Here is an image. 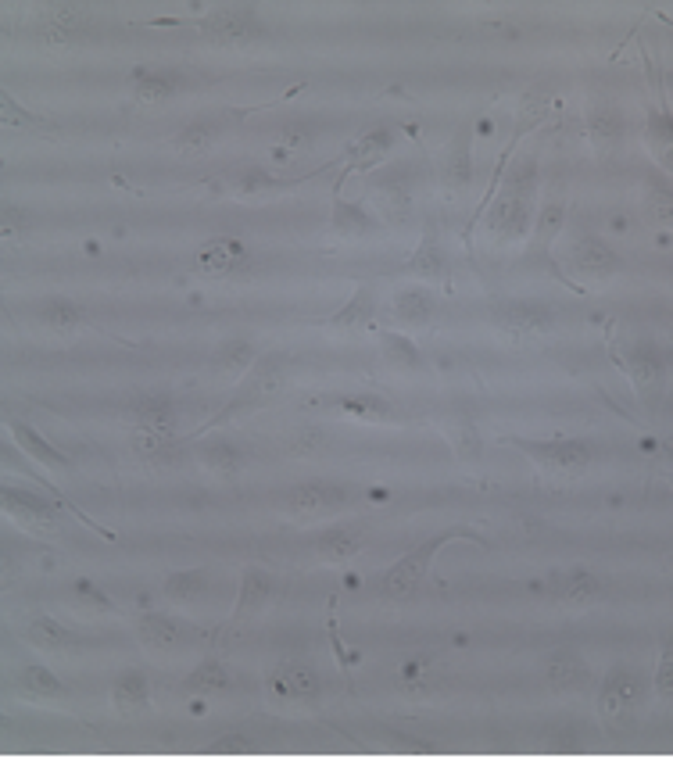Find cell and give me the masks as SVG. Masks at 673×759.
I'll use <instances>...</instances> for the list:
<instances>
[{"label":"cell","instance_id":"cell-1","mask_svg":"<svg viewBox=\"0 0 673 759\" xmlns=\"http://www.w3.org/2000/svg\"><path fill=\"white\" fill-rule=\"evenodd\" d=\"M534 201H537V162H523L505 176L502 194L484 205V230L495 240L527 237L530 222H534Z\"/></svg>","mask_w":673,"mask_h":759},{"label":"cell","instance_id":"cell-2","mask_svg":"<svg viewBox=\"0 0 673 759\" xmlns=\"http://www.w3.org/2000/svg\"><path fill=\"white\" fill-rule=\"evenodd\" d=\"M452 541H473V545H484V538L473 534V530H444V534H434V538H426L423 545H416L405 559H398V563L384 573V580H380V595L391 598V602H405V598H412L419 591V584L426 580V570H430V563H434V555L441 552L444 545H452Z\"/></svg>","mask_w":673,"mask_h":759},{"label":"cell","instance_id":"cell-3","mask_svg":"<svg viewBox=\"0 0 673 759\" xmlns=\"http://www.w3.org/2000/svg\"><path fill=\"white\" fill-rule=\"evenodd\" d=\"M283 387V369H280V362H255V369H251L244 380H240V391L233 394L230 398V405L219 412V416H212L205 423V427L197 430L194 437H201L205 434L208 427H222V423H230V419H237V416H248V412H255V409H262L265 401L273 398L276 391Z\"/></svg>","mask_w":673,"mask_h":759},{"label":"cell","instance_id":"cell-4","mask_svg":"<svg viewBox=\"0 0 673 759\" xmlns=\"http://www.w3.org/2000/svg\"><path fill=\"white\" fill-rule=\"evenodd\" d=\"M509 444L520 448L523 455H530L548 473H584L595 462V448L584 441H573V437H555V441H520V437H509Z\"/></svg>","mask_w":673,"mask_h":759},{"label":"cell","instance_id":"cell-5","mask_svg":"<svg viewBox=\"0 0 673 759\" xmlns=\"http://www.w3.org/2000/svg\"><path fill=\"white\" fill-rule=\"evenodd\" d=\"M641 695H645V684L634 670L627 666H613L609 674H605L602 688H598V713L609 727L613 724H623V720H631V713L641 706Z\"/></svg>","mask_w":673,"mask_h":759},{"label":"cell","instance_id":"cell-6","mask_svg":"<svg viewBox=\"0 0 673 759\" xmlns=\"http://www.w3.org/2000/svg\"><path fill=\"white\" fill-rule=\"evenodd\" d=\"M194 26L208 43H219V47H237V43H251L265 36V26L251 8H215L212 15L197 18Z\"/></svg>","mask_w":673,"mask_h":759},{"label":"cell","instance_id":"cell-7","mask_svg":"<svg viewBox=\"0 0 673 759\" xmlns=\"http://www.w3.org/2000/svg\"><path fill=\"white\" fill-rule=\"evenodd\" d=\"M491 323L509 337H534L555 326V312L537 301H498L491 305Z\"/></svg>","mask_w":673,"mask_h":759},{"label":"cell","instance_id":"cell-8","mask_svg":"<svg viewBox=\"0 0 673 759\" xmlns=\"http://www.w3.org/2000/svg\"><path fill=\"white\" fill-rule=\"evenodd\" d=\"M265 688L276 702H316L319 691H323V681L308 663L287 659V663L273 666V674L265 677Z\"/></svg>","mask_w":673,"mask_h":759},{"label":"cell","instance_id":"cell-9","mask_svg":"<svg viewBox=\"0 0 673 759\" xmlns=\"http://www.w3.org/2000/svg\"><path fill=\"white\" fill-rule=\"evenodd\" d=\"M0 505L8 512L11 520L22 530H33V534H54L58 530V516L40 495L26 491V487H4L0 491Z\"/></svg>","mask_w":673,"mask_h":759},{"label":"cell","instance_id":"cell-10","mask_svg":"<svg viewBox=\"0 0 673 759\" xmlns=\"http://www.w3.org/2000/svg\"><path fill=\"white\" fill-rule=\"evenodd\" d=\"M348 502L337 484H323V480H308V484H298L287 491V512L290 516H301V520H312V516H323V512L341 509Z\"/></svg>","mask_w":673,"mask_h":759},{"label":"cell","instance_id":"cell-11","mask_svg":"<svg viewBox=\"0 0 673 759\" xmlns=\"http://www.w3.org/2000/svg\"><path fill=\"white\" fill-rule=\"evenodd\" d=\"M244 265H248V248H244L240 240H233V237L208 240L205 248L197 251V258H194L197 273L215 276V280H222V276H237Z\"/></svg>","mask_w":673,"mask_h":759},{"label":"cell","instance_id":"cell-12","mask_svg":"<svg viewBox=\"0 0 673 759\" xmlns=\"http://www.w3.org/2000/svg\"><path fill=\"white\" fill-rule=\"evenodd\" d=\"M570 262L584 276H609L620 269V255L598 237H580L570 248Z\"/></svg>","mask_w":673,"mask_h":759},{"label":"cell","instance_id":"cell-13","mask_svg":"<svg viewBox=\"0 0 673 759\" xmlns=\"http://www.w3.org/2000/svg\"><path fill=\"white\" fill-rule=\"evenodd\" d=\"M273 591H276L273 573L262 570V566H248L244 580H240V598H237V609H233V620H248V616H255L262 606H269Z\"/></svg>","mask_w":673,"mask_h":759},{"label":"cell","instance_id":"cell-14","mask_svg":"<svg viewBox=\"0 0 673 759\" xmlns=\"http://www.w3.org/2000/svg\"><path fill=\"white\" fill-rule=\"evenodd\" d=\"M391 144H394L391 129H369L366 137H358L355 144L348 147V165H344L341 180L337 183L348 180L351 172H366V169H373L376 162H384V154L391 151Z\"/></svg>","mask_w":673,"mask_h":759},{"label":"cell","instance_id":"cell-15","mask_svg":"<svg viewBox=\"0 0 673 759\" xmlns=\"http://www.w3.org/2000/svg\"><path fill=\"white\" fill-rule=\"evenodd\" d=\"M137 634L140 641H144L147 649L154 652H172L183 645V634H187V627L176 620V616H165V613H144L137 620Z\"/></svg>","mask_w":673,"mask_h":759},{"label":"cell","instance_id":"cell-16","mask_svg":"<svg viewBox=\"0 0 673 759\" xmlns=\"http://www.w3.org/2000/svg\"><path fill=\"white\" fill-rule=\"evenodd\" d=\"M373 197H376V205H380L384 222H391V226H405V222L412 219V190L401 176H391V180L376 183Z\"/></svg>","mask_w":673,"mask_h":759},{"label":"cell","instance_id":"cell-17","mask_svg":"<svg viewBox=\"0 0 673 759\" xmlns=\"http://www.w3.org/2000/svg\"><path fill=\"white\" fill-rule=\"evenodd\" d=\"M409 273L412 276H423V280H441V276L448 273V255H444L441 240H437L434 219H426L423 244H419V251L409 258Z\"/></svg>","mask_w":673,"mask_h":759},{"label":"cell","instance_id":"cell-18","mask_svg":"<svg viewBox=\"0 0 673 759\" xmlns=\"http://www.w3.org/2000/svg\"><path fill=\"white\" fill-rule=\"evenodd\" d=\"M645 144L666 172H673V115L670 108H652L645 122Z\"/></svg>","mask_w":673,"mask_h":759},{"label":"cell","instance_id":"cell-19","mask_svg":"<svg viewBox=\"0 0 673 759\" xmlns=\"http://www.w3.org/2000/svg\"><path fill=\"white\" fill-rule=\"evenodd\" d=\"M111 706L119 717H137L151 706V684L144 674H122L111 688Z\"/></svg>","mask_w":673,"mask_h":759},{"label":"cell","instance_id":"cell-20","mask_svg":"<svg viewBox=\"0 0 673 759\" xmlns=\"http://www.w3.org/2000/svg\"><path fill=\"white\" fill-rule=\"evenodd\" d=\"M86 22L83 8L76 4H47L40 18V40L43 43H65L79 26Z\"/></svg>","mask_w":673,"mask_h":759},{"label":"cell","instance_id":"cell-21","mask_svg":"<svg viewBox=\"0 0 673 759\" xmlns=\"http://www.w3.org/2000/svg\"><path fill=\"white\" fill-rule=\"evenodd\" d=\"M133 94H137V101L151 104V101H169L172 94H176L179 86H183V76L179 72H158V69H133Z\"/></svg>","mask_w":673,"mask_h":759},{"label":"cell","instance_id":"cell-22","mask_svg":"<svg viewBox=\"0 0 673 759\" xmlns=\"http://www.w3.org/2000/svg\"><path fill=\"white\" fill-rule=\"evenodd\" d=\"M545 677L555 691H570V688H584L588 684V663L577 656V652H555L545 663Z\"/></svg>","mask_w":673,"mask_h":759},{"label":"cell","instance_id":"cell-23","mask_svg":"<svg viewBox=\"0 0 673 759\" xmlns=\"http://www.w3.org/2000/svg\"><path fill=\"white\" fill-rule=\"evenodd\" d=\"M126 416L133 419V427L169 430V434H176V409H172V401H165V398H137V401H129Z\"/></svg>","mask_w":673,"mask_h":759},{"label":"cell","instance_id":"cell-24","mask_svg":"<svg viewBox=\"0 0 673 759\" xmlns=\"http://www.w3.org/2000/svg\"><path fill=\"white\" fill-rule=\"evenodd\" d=\"M8 427H11V434H15V441L22 444V448H26V452L33 455L36 462H40V466H51V470H69V466H72L69 455L58 452V448H54V444L47 441L43 434H36L33 427L18 423V419H11Z\"/></svg>","mask_w":673,"mask_h":759},{"label":"cell","instance_id":"cell-25","mask_svg":"<svg viewBox=\"0 0 673 759\" xmlns=\"http://www.w3.org/2000/svg\"><path fill=\"white\" fill-rule=\"evenodd\" d=\"M434 312H437V301L426 287H401L398 294H394V316H398L401 323L426 326L434 319Z\"/></svg>","mask_w":673,"mask_h":759},{"label":"cell","instance_id":"cell-26","mask_svg":"<svg viewBox=\"0 0 673 759\" xmlns=\"http://www.w3.org/2000/svg\"><path fill=\"white\" fill-rule=\"evenodd\" d=\"M376 226H380V222H376L362 205H351V201L333 197L330 230L337 233V237H366V233H373Z\"/></svg>","mask_w":673,"mask_h":759},{"label":"cell","instance_id":"cell-27","mask_svg":"<svg viewBox=\"0 0 673 759\" xmlns=\"http://www.w3.org/2000/svg\"><path fill=\"white\" fill-rule=\"evenodd\" d=\"M444 183L452 190L473 183V154H469V129H459L455 140L448 144V154H444Z\"/></svg>","mask_w":673,"mask_h":759},{"label":"cell","instance_id":"cell-28","mask_svg":"<svg viewBox=\"0 0 673 759\" xmlns=\"http://www.w3.org/2000/svg\"><path fill=\"white\" fill-rule=\"evenodd\" d=\"M26 638H29V645L47 649V652L76 649V634H72L69 627H61L58 620H51V616H33L29 627H26Z\"/></svg>","mask_w":673,"mask_h":759},{"label":"cell","instance_id":"cell-29","mask_svg":"<svg viewBox=\"0 0 673 759\" xmlns=\"http://www.w3.org/2000/svg\"><path fill=\"white\" fill-rule=\"evenodd\" d=\"M588 137L598 151H609L623 140V115L609 104H598L588 115Z\"/></svg>","mask_w":673,"mask_h":759},{"label":"cell","instance_id":"cell-30","mask_svg":"<svg viewBox=\"0 0 673 759\" xmlns=\"http://www.w3.org/2000/svg\"><path fill=\"white\" fill-rule=\"evenodd\" d=\"M358 548H362V534L348 527H330L316 538V552L323 555L326 563H348L358 555Z\"/></svg>","mask_w":673,"mask_h":759},{"label":"cell","instance_id":"cell-31","mask_svg":"<svg viewBox=\"0 0 673 759\" xmlns=\"http://www.w3.org/2000/svg\"><path fill=\"white\" fill-rule=\"evenodd\" d=\"M162 591L169 602H176V606H190V602H197V598H205L208 573L205 570H176L165 577Z\"/></svg>","mask_w":673,"mask_h":759},{"label":"cell","instance_id":"cell-32","mask_svg":"<svg viewBox=\"0 0 673 759\" xmlns=\"http://www.w3.org/2000/svg\"><path fill=\"white\" fill-rule=\"evenodd\" d=\"M133 452L144 462H169L176 455V434L169 430H147V427H133Z\"/></svg>","mask_w":673,"mask_h":759},{"label":"cell","instance_id":"cell-33","mask_svg":"<svg viewBox=\"0 0 673 759\" xmlns=\"http://www.w3.org/2000/svg\"><path fill=\"white\" fill-rule=\"evenodd\" d=\"M373 312H376L373 290H369V287H355V294H351V298L344 301V305L330 316V326H333V330H348V326H366L369 319H373Z\"/></svg>","mask_w":673,"mask_h":759},{"label":"cell","instance_id":"cell-34","mask_svg":"<svg viewBox=\"0 0 673 759\" xmlns=\"http://www.w3.org/2000/svg\"><path fill=\"white\" fill-rule=\"evenodd\" d=\"M552 591L563 598V602H573V606H580V602H591V598H598V591H602V580H598L591 570H573V573H566V577H555L552 580Z\"/></svg>","mask_w":673,"mask_h":759},{"label":"cell","instance_id":"cell-35","mask_svg":"<svg viewBox=\"0 0 673 759\" xmlns=\"http://www.w3.org/2000/svg\"><path fill=\"white\" fill-rule=\"evenodd\" d=\"M40 323L54 333H76L83 326V308L69 298H47L40 305Z\"/></svg>","mask_w":673,"mask_h":759},{"label":"cell","instance_id":"cell-36","mask_svg":"<svg viewBox=\"0 0 673 759\" xmlns=\"http://www.w3.org/2000/svg\"><path fill=\"white\" fill-rule=\"evenodd\" d=\"M197 455H201V462H205L212 473H219V477H237V473L244 470V462H248V455L240 452L237 444H230V441L205 444Z\"/></svg>","mask_w":673,"mask_h":759},{"label":"cell","instance_id":"cell-37","mask_svg":"<svg viewBox=\"0 0 673 759\" xmlns=\"http://www.w3.org/2000/svg\"><path fill=\"white\" fill-rule=\"evenodd\" d=\"M330 405H337L344 416H355V419H387L391 416V401L376 398V394H337V398H330Z\"/></svg>","mask_w":673,"mask_h":759},{"label":"cell","instance_id":"cell-38","mask_svg":"<svg viewBox=\"0 0 673 759\" xmlns=\"http://www.w3.org/2000/svg\"><path fill=\"white\" fill-rule=\"evenodd\" d=\"M18 688L29 691V695H40V699H61L65 695V684L40 663H26L22 674H18Z\"/></svg>","mask_w":673,"mask_h":759},{"label":"cell","instance_id":"cell-39","mask_svg":"<svg viewBox=\"0 0 673 759\" xmlns=\"http://www.w3.org/2000/svg\"><path fill=\"white\" fill-rule=\"evenodd\" d=\"M627 373H631L638 391H648V387H656L663 380V359L652 348H634L631 359H627Z\"/></svg>","mask_w":673,"mask_h":759},{"label":"cell","instance_id":"cell-40","mask_svg":"<svg viewBox=\"0 0 673 759\" xmlns=\"http://www.w3.org/2000/svg\"><path fill=\"white\" fill-rule=\"evenodd\" d=\"M215 137H219V122L215 119H194L190 126H183V133L176 137V147H179V154L197 158V154H205L208 147H212Z\"/></svg>","mask_w":673,"mask_h":759},{"label":"cell","instance_id":"cell-41","mask_svg":"<svg viewBox=\"0 0 673 759\" xmlns=\"http://www.w3.org/2000/svg\"><path fill=\"white\" fill-rule=\"evenodd\" d=\"M212 366L219 373H230V376H240V373H251L255 369V348L248 341H226L219 351H215Z\"/></svg>","mask_w":673,"mask_h":759},{"label":"cell","instance_id":"cell-42","mask_svg":"<svg viewBox=\"0 0 673 759\" xmlns=\"http://www.w3.org/2000/svg\"><path fill=\"white\" fill-rule=\"evenodd\" d=\"M187 691H205V695H215V691H226L230 688V674H226V666L219 659H205V663L197 666L194 674L183 681Z\"/></svg>","mask_w":673,"mask_h":759},{"label":"cell","instance_id":"cell-43","mask_svg":"<svg viewBox=\"0 0 673 759\" xmlns=\"http://www.w3.org/2000/svg\"><path fill=\"white\" fill-rule=\"evenodd\" d=\"M283 448H287V455L308 459V455H319L326 448V434L319 427H298L283 437Z\"/></svg>","mask_w":673,"mask_h":759},{"label":"cell","instance_id":"cell-44","mask_svg":"<svg viewBox=\"0 0 673 759\" xmlns=\"http://www.w3.org/2000/svg\"><path fill=\"white\" fill-rule=\"evenodd\" d=\"M548 90H530L527 97H523V104H520V111H516V137H512V144L520 140V133L523 129H534L537 122L545 119L548 115Z\"/></svg>","mask_w":673,"mask_h":759},{"label":"cell","instance_id":"cell-45","mask_svg":"<svg viewBox=\"0 0 673 759\" xmlns=\"http://www.w3.org/2000/svg\"><path fill=\"white\" fill-rule=\"evenodd\" d=\"M0 115H4V122H8L11 129H47V122H43L40 115H29L8 90L0 94Z\"/></svg>","mask_w":673,"mask_h":759},{"label":"cell","instance_id":"cell-46","mask_svg":"<svg viewBox=\"0 0 673 759\" xmlns=\"http://www.w3.org/2000/svg\"><path fill=\"white\" fill-rule=\"evenodd\" d=\"M648 215L663 226H673V190L663 187L659 180L648 183Z\"/></svg>","mask_w":673,"mask_h":759},{"label":"cell","instance_id":"cell-47","mask_svg":"<svg viewBox=\"0 0 673 759\" xmlns=\"http://www.w3.org/2000/svg\"><path fill=\"white\" fill-rule=\"evenodd\" d=\"M563 219H566L563 205H545V208H541V215H537V222H534L537 244H548V240H552L555 233L563 230Z\"/></svg>","mask_w":673,"mask_h":759},{"label":"cell","instance_id":"cell-48","mask_svg":"<svg viewBox=\"0 0 673 759\" xmlns=\"http://www.w3.org/2000/svg\"><path fill=\"white\" fill-rule=\"evenodd\" d=\"M480 452H484V444H480V430L473 423H462L459 434H455V455L462 462H477Z\"/></svg>","mask_w":673,"mask_h":759},{"label":"cell","instance_id":"cell-49","mask_svg":"<svg viewBox=\"0 0 673 759\" xmlns=\"http://www.w3.org/2000/svg\"><path fill=\"white\" fill-rule=\"evenodd\" d=\"M312 144V129L301 126V122H290V126L280 129V158L287 151H305Z\"/></svg>","mask_w":673,"mask_h":759},{"label":"cell","instance_id":"cell-50","mask_svg":"<svg viewBox=\"0 0 673 759\" xmlns=\"http://www.w3.org/2000/svg\"><path fill=\"white\" fill-rule=\"evenodd\" d=\"M29 226H33V219H29V212L22 205L4 208V237L8 240H22L29 233Z\"/></svg>","mask_w":673,"mask_h":759},{"label":"cell","instance_id":"cell-51","mask_svg":"<svg viewBox=\"0 0 673 759\" xmlns=\"http://www.w3.org/2000/svg\"><path fill=\"white\" fill-rule=\"evenodd\" d=\"M384 348H391V359H398L401 366H419V351L409 337H398V333H384Z\"/></svg>","mask_w":673,"mask_h":759},{"label":"cell","instance_id":"cell-52","mask_svg":"<svg viewBox=\"0 0 673 759\" xmlns=\"http://www.w3.org/2000/svg\"><path fill=\"white\" fill-rule=\"evenodd\" d=\"M212 756H244V752H255V742H251L248 734H226L219 742L208 745Z\"/></svg>","mask_w":673,"mask_h":759},{"label":"cell","instance_id":"cell-53","mask_svg":"<svg viewBox=\"0 0 673 759\" xmlns=\"http://www.w3.org/2000/svg\"><path fill=\"white\" fill-rule=\"evenodd\" d=\"M276 180L265 169H248L237 180V194H262V190H273Z\"/></svg>","mask_w":673,"mask_h":759},{"label":"cell","instance_id":"cell-54","mask_svg":"<svg viewBox=\"0 0 673 759\" xmlns=\"http://www.w3.org/2000/svg\"><path fill=\"white\" fill-rule=\"evenodd\" d=\"M656 691L663 699H673V645H666L656 666Z\"/></svg>","mask_w":673,"mask_h":759},{"label":"cell","instance_id":"cell-55","mask_svg":"<svg viewBox=\"0 0 673 759\" xmlns=\"http://www.w3.org/2000/svg\"><path fill=\"white\" fill-rule=\"evenodd\" d=\"M72 595H76L79 602H90V606H101V609H115V606H111V598L104 595L101 588H94V584H90V580H86V577H79L76 584H72Z\"/></svg>","mask_w":673,"mask_h":759},{"label":"cell","instance_id":"cell-56","mask_svg":"<svg viewBox=\"0 0 673 759\" xmlns=\"http://www.w3.org/2000/svg\"><path fill=\"white\" fill-rule=\"evenodd\" d=\"M430 674V659H409V663L401 666V681H409L412 688H419V681Z\"/></svg>","mask_w":673,"mask_h":759},{"label":"cell","instance_id":"cell-57","mask_svg":"<svg viewBox=\"0 0 673 759\" xmlns=\"http://www.w3.org/2000/svg\"><path fill=\"white\" fill-rule=\"evenodd\" d=\"M666 86H670V90H673V72H670V76H666Z\"/></svg>","mask_w":673,"mask_h":759}]
</instances>
